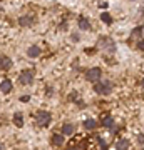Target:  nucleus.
Masks as SVG:
<instances>
[{
  "label": "nucleus",
  "mask_w": 144,
  "mask_h": 150,
  "mask_svg": "<svg viewBox=\"0 0 144 150\" xmlns=\"http://www.w3.org/2000/svg\"><path fill=\"white\" fill-rule=\"evenodd\" d=\"M79 28L82 30V32H89L92 28L91 22H89V18H85V17H80L79 18Z\"/></svg>",
  "instance_id": "nucleus-10"
},
{
  "label": "nucleus",
  "mask_w": 144,
  "mask_h": 150,
  "mask_svg": "<svg viewBox=\"0 0 144 150\" xmlns=\"http://www.w3.org/2000/svg\"><path fill=\"white\" fill-rule=\"evenodd\" d=\"M96 48H104V50H107L109 54H114V52H116V43H114V40H112L111 37L101 35V37L97 38V42H96Z\"/></svg>",
  "instance_id": "nucleus-1"
},
{
  "label": "nucleus",
  "mask_w": 144,
  "mask_h": 150,
  "mask_svg": "<svg viewBox=\"0 0 144 150\" xmlns=\"http://www.w3.org/2000/svg\"><path fill=\"white\" fill-rule=\"evenodd\" d=\"M14 123H15L19 129H22V127H24V117H22L20 112H17L15 115H14Z\"/></svg>",
  "instance_id": "nucleus-16"
},
{
  "label": "nucleus",
  "mask_w": 144,
  "mask_h": 150,
  "mask_svg": "<svg viewBox=\"0 0 144 150\" xmlns=\"http://www.w3.org/2000/svg\"><path fill=\"white\" fill-rule=\"evenodd\" d=\"M143 30H144V27H141V25H139V27H136V28L133 30V35H134V37H141Z\"/></svg>",
  "instance_id": "nucleus-18"
},
{
  "label": "nucleus",
  "mask_w": 144,
  "mask_h": 150,
  "mask_svg": "<svg viewBox=\"0 0 144 150\" xmlns=\"http://www.w3.org/2000/svg\"><path fill=\"white\" fill-rule=\"evenodd\" d=\"M101 77H102V70L99 69V67H92V69H89L87 72H85V80L92 82V83L99 82L101 80Z\"/></svg>",
  "instance_id": "nucleus-5"
},
{
  "label": "nucleus",
  "mask_w": 144,
  "mask_h": 150,
  "mask_svg": "<svg viewBox=\"0 0 144 150\" xmlns=\"http://www.w3.org/2000/svg\"><path fill=\"white\" fill-rule=\"evenodd\" d=\"M40 54H42V50H40L39 45H30V47L27 48V55H29V59H37V57H40Z\"/></svg>",
  "instance_id": "nucleus-8"
},
{
  "label": "nucleus",
  "mask_w": 144,
  "mask_h": 150,
  "mask_svg": "<svg viewBox=\"0 0 144 150\" xmlns=\"http://www.w3.org/2000/svg\"><path fill=\"white\" fill-rule=\"evenodd\" d=\"M35 120H37V125L39 127H49L50 125V120H52V115H50V112H47V110H40V112L37 113V117H35Z\"/></svg>",
  "instance_id": "nucleus-4"
},
{
  "label": "nucleus",
  "mask_w": 144,
  "mask_h": 150,
  "mask_svg": "<svg viewBox=\"0 0 144 150\" xmlns=\"http://www.w3.org/2000/svg\"><path fill=\"white\" fill-rule=\"evenodd\" d=\"M0 150H5V145L2 144V142H0Z\"/></svg>",
  "instance_id": "nucleus-23"
},
{
  "label": "nucleus",
  "mask_w": 144,
  "mask_h": 150,
  "mask_svg": "<svg viewBox=\"0 0 144 150\" xmlns=\"http://www.w3.org/2000/svg\"><path fill=\"white\" fill-rule=\"evenodd\" d=\"M34 77H35V75H34V70H30V69L22 70L20 75H19V83L24 85V87L32 85V83H34Z\"/></svg>",
  "instance_id": "nucleus-3"
},
{
  "label": "nucleus",
  "mask_w": 144,
  "mask_h": 150,
  "mask_svg": "<svg viewBox=\"0 0 144 150\" xmlns=\"http://www.w3.org/2000/svg\"><path fill=\"white\" fill-rule=\"evenodd\" d=\"M74 132H75V127L72 125V123H64V125H62V135H65V137H70Z\"/></svg>",
  "instance_id": "nucleus-12"
},
{
  "label": "nucleus",
  "mask_w": 144,
  "mask_h": 150,
  "mask_svg": "<svg viewBox=\"0 0 144 150\" xmlns=\"http://www.w3.org/2000/svg\"><path fill=\"white\" fill-rule=\"evenodd\" d=\"M136 48H138V50H141V52H144V38H139V40H138Z\"/></svg>",
  "instance_id": "nucleus-19"
},
{
  "label": "nucleus",
  "mask_w": 144,
  "mask_h": 150,
  "mask_svg": "<svg viewBox=\"0 0 144 150\" xmlns=\"http://www.w3.org/2000/svg\"><path fill=\"white\" fill-rule=\"evenodd\" d=\"M20 100H22V102H29V100H30V95H22Z\"/></svg>",
  "instance_id": "nucleus-21"
},
{
  "label": "nucleus",
  "mask_w": 144,
  "mask_h": 150,
  "mask_svg": "<svg viewBox=\"0 0 144 150\" xmlns=\"http://www.w3.org/2000/svg\"><path fill=\"white\" fill-rule=\"evenodd\" d=\"M34 23H35V17L34 15H22L19 18V25H22V27H32Z\"/></svg>",
  "instance_id": "nucleus-7"
},
{
  "label": "nucleus",
  "mask_w": 144,
  "mask_h": 150,
  "mask_svg": "<svg viewBox=\"0 0 144 150\" xmlns=\"http://www.w3.org/2000/svg\"><path fill=\"white\" fill-rule=\"evenodd\" d=\"M64 137L65 135H62V134H54L52 137H50V142H52V145H55V147H60V145L64 144Z\"/></svg>",
  "instance_id": "nucleus-13"
},
{
  "label": "nucleus",
  "mask_w": 144,
  "mask_h": 150,
  "mask_svg": "<svg viewBox=\"0 0 144 150\" xmlns=\"http://www.w3.org/2000/svg\"><path fill=\"white\" fill-rule=\"evenodd\" d=\"M0 90L2 93H10L12 92V82L9 79H4V80L0 82Z\"/></svg>",
  "instance_id": "nucleus-11"
},
{
  "label": "nucleus",
  "mask_w": 144,
  "mask_h": 150,
  "mask_svg": "<svg viewBox=\"0 0 144 150\" xmlns=\"http://www.w3.org/2000/svg\"><path fill=\"white\" fill-rule=\"evenodd\" d=\"M82 125H84V129H87V130H94L97 127V122H96V118H85Z\"/></svg>",
  "instance_id": "nucleus-15"
},
{
  "label": "nucleus",
  "mask_w": 144,
  "mask_h": 150,
  "mask_svg": "<svg viewBox=\"0 0 144 150\" xmlns=\"http://www.w3.org/2000/svg\"><path fill=\"white\" fill-rule=\"evenodd\" d=\"M72 40H74V42H77V40H79V35H77V33H74V35H72Z\"/></svg>",
  "instance_id": "nucleus-22"
},
{
  "label": "nucleus",
  "mask_w": 144,
  "mask_h": 150,
  "mask_svg": "<svg viewBox=\"0 0 144 150\" xmlns=\"http://www.w3.org/2000/svg\"><path fill=\"white\" fill-rule=\"evenodd\" d=\"M101 125H102V127H106V129H111L112 132H116V129H114V118H112L109 113H102Z\"/></svg>",
  "instance_id": "nucleus-6"
},
{
  "label": "nucleus",
  "mask_w": 144,
  "mask_h": 150,
  "mask_svg": "<svg viewBox=\"0 0 144 150\" xmlns=\"http://www.w3.org/2000/svg\"><path fill=\"white\" fill-rule=\"evenodd\" d=\"M101 20L106 23V25H111L112 22H114V18H112L111 13H107V12H104V13H101Z\"/></svg>",
  "instance_id": "nucleus-17"
},
{
  "label": "nucleus",
  "mask_w": 144,
  "mask_h": 150,
  "mask_svg": "<svg viewBox=\"0 0 144 150\" xmlns=\"http://www.w3.org/2000/svg\"><path fill=\"white\" fill-rule=\"evenodd\" d=\"M138 144L139 145H144V134H139L138 135Z\"/></svg>",
  "instance_id": "nucleus-20"
},
{
  "label": "nucleus",
  "mask_w": 144,
  "mask_h": 150,
  "mask_svg": "<svg viewBox=\"0 0 144 150\" xmlns=\"http://www.w3.org/2000/svg\"><path fill=\"white\" fill-rule=\"evenodd\" d=\"M116 150H129V140L128 139H119L116 142Z\"/></svg>",
  "instance_id": "nucleus-14"
},
{
  "label": "nucleus",
  "mask_w": 144,
  "mask_h": 150,
  "mask_svg": "<svg viewBox=\"0 0 144 150\" xmlns=\"http://www.w3.org/2000/svg\"><path fill=\"white\" fill-rule=\"evenodd\" d=\"M67 150H79V149H75V147H69Z\"/></svg>",
  "instance_id": "nucleus-25"
},
{
  "label": "nucleus",
  "mask_w": 144,
  "mask_h": 150,
  "mask_svg": "<svg viewBox=\"0 0 144 150\" xmlns=\"http://www.w3.org/2000/svg\"><path fill=\"white\" fill-rule=\"evenodd\" d=\"M9 69H12V60L7 55H0V72H5Z\"/></svg>",
  "instance_id": "nucleus-9"
},
{
  "label": "nucleus",
  "mask_w": 144,
  "mask_h": 150,
  "mask_svg": "<svg viewBox=\"0 0 144 150\" xmlns=\"http://www.w3.org/2000/svg\"><path fill=\"white\" fill-rule=\"evenodd\" d=\"M141 87L144 88V77H143V80H141Z\"/></svg>",
  "instance_id": "nucleus-24"
},
{
  "label": "nucleus",
  "mask_w": 144,
  "mask_h": 150,
  "mask_svg": "<svg viewBox=\"0 0 144 150\" xmlns=\"http://www.w3.org/2000/svg\"><path fill=\"white\" fill-rule=\"evenodd\" d=\"M112 90V83L109 80H104V82H96L94 83V92H96L97 95H109Z\"/></svg>",
  "instance_id": "nucleus-2"
}]
</instances>
